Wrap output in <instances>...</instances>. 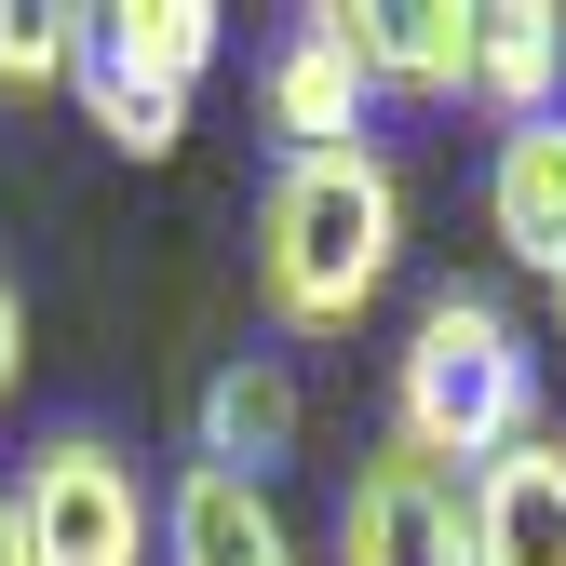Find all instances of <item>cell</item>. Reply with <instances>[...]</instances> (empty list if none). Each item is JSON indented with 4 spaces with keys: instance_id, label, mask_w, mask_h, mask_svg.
I'll use <instances>...</instances> for the list:
<instances>
[{
    "instance_id": "1",
    "label": "cell",
    "mask_w": 566,
    "mask_h": 566,
    "mask_svg": "<svg viewBox=\"0 0 566 566\" xmlns=\"http://www.w3.org/2000/svg\"><path fill=\"white\" fill-rule=\"evenodd\" d=\"M391 256H405V176L378 149H311V163L270 176V202H256V283H270V311L297 337L365 324Z\"/></svg>"
},
{
    "instance_id": "2",
    "label": "cell",
    "mask_w": 566,
    "mask_h": 566,
    "mask_svg": "<svg viewBox=\"0 0 566 566\" xmlns=\"http://www.w3.org/2000/svg\"><path fill=\"white\" fill-rule=\"evenodd\" d=\"M526 432H539V350H526V324L500 297H472V283H446V297L418 311L405 365H391V446L472 485Z\"/></svg>"
},
{
    "instance_id": "3",
    "label": "cell",
    "mask_w": 566,
    "mask_h": 566,
    "mask_svg": "<svg viewBox=\"0 0 566 566\" xmlns=\"http://www.w3.org/2000/svg\"><path fill=\"white\" fill-rule=\"evenodd\" d=\"M149 539H163V500L108 432H54L14 472V553L28 566H149Z\"/></svg>"
},
{
    "instance_id": "4",
    "label": "cell",
    "mask_w": 566,
    "mask_h": 566,
    "mask_svg": "<svg viewBox=\"0 0 566 566\" xmlns=\"http://www.w3.org/2000/svg\"><path fill=\"white\" fill-rule=\"evenodd\" d=\"M337 566H472V485L378 446L337 500Z\"/></svg>"
},
{
    "instance_id": "5",
    "label": "cell",
    "mask_w": 566,
    "mask_h": 566,
    "mask_svg": "<svg viewBox=\"0 0 566 566\" xmlns=\"http://www.w3.org/2000/svg\"><path fill=\"white\" fill-rule=\"evenodd\" d=\"M324 28L350 41L365 95H472V14L459 0H324Z\"/></svg>"
},
{
    "instance_id": "6",
    "label": "cell",
    "mask_w": 566,
    "mask_h": 566,
    "mask_svg": "<svg viewBox=\"0 0 566 566\" xmlns=\"http://www.w3.org/2000/svg\"><path fill=\"white\" fill-rule=\"evenodd\" d=\"M163 566H297V526H283L270 485L243 472H176V500H163Z\"/></svg>"
},
{
    "instance_id": "7",
    "label": "cell",
    "mask_w": 566,
    "mask_h": 566,
    "mask_svg": "<svg viewBox=\"0 0 566 566\" xmlns=\"http://www.w3.org/2000/svg\"><path fill=\"white\" fill-rule=\"evenodd\" d=\"M270 135H283V163H311V149H365V67H350V41L324 14H297V41L270 54Z\"/></svg>"
},
{
    "instance_id": "8",
    "label": "cell",
    "mask_w": 566,
    "mask_h": 566,
    "mask_svg": "<svg viewBox=\"0 0 566 566\" xmlns=\"http://www.w3.org/2000/svg\"><path fill=\"white\" fill-rule=\"evenodd\" d=\"M472 566H566V446L553 432L472 472Z\"/></svg>"
},
{
    "instance_id": "9",
    "label": "cell",
    "mask_w": 566,
    "mask_h": 566,
    "mask_svg": "<svg viewBox=\"0 0 566 566\" xmlns=\"http://www.w3.org/2000/svg\"><path fill=\"white\" fill-rule=\"evenodd\" d=\"M283 459H297V365H283V350H230V365L202 378V472L270 485Z\"/></svg>"
},
{
    "instance_id": "10",
    "label": "cell",
    "mask_w": 566,
    "mask_h": 566,
    "mask_svg": "<svg viewBox=\"0 0 566 566\" xmlns=\"http://www.w3.org/2000/svg\"><path fill=\"white\" fill-rule=\"evenodd\" d=\"M472 95L500 108V135L553 122V95H566V14L553 0H485L472 14Z\"/></svg>"
},
{
    "instance_id": "11",
    "label": "cell",
    "mask_w": 566,
    "mask_h": 566,
    "mask_svg": "<svg viewBox=\"0 0 566 566\" xmlns=\"http://www.w3.org/2000/svg\"><path fill=\"white\" fill-rule=\"evenodd\" d=\"M485 217H500V243H513L539 283L566 270V108L500 135V163H485Z\"/></svg>"
},
{
    "instance_id": "12",
    "label": "cell",
    "mask_w": 566,
    "mask_h": 566,
    "mask_svg": "<svg viewBox=\"0 0 566 566\" xmlns=\"http://www.w3.org/2000/svg\"><path fill=\"white\" fill-rule=\"evenodd\" d=\"M217 0H108V14H82V41L95 54H122L135 82H163V95H189L202 67H217Z\"/></svg>"
},
{
    "instance_id": "13",
    "label": "cell",
    "mask_w": 566,
    "mask_h": 566,
    "mask_svg": "<svg viewBox=\"0 0 566 566\" xmlns=\"http://www.w3.org/2000/svg\"><path fill=\"white\" fill-rule=\"evenodd\" d=\"M82 108H95V135H108L122 163H163L176 135H189V95L135 82V67H122V54H95V41H82Z\"/></svg>"
},
{
    "instance_id": "14",
    "label": "cell",
    "mask_w": 566,
    "mask_h": 566,
    "mask_svg": "<svg viewBox=\"0 0 566 566\" xmlns=\"http://www.w3.org/2000/svg\"><path fill=\"white\" fill-rule=\"evenodd\" d=\"M54 82H82V14L0 0V95H54Z\"/></svg>"
},
{
    "instance_id": "15",
    "label": "cell",
    "mask_w": 566,
    "mask_h": 566,
    "mask_svg": "<svg viewBox=\"0 0 566 566\" xmlns=\"http://www.w3.org/2000/svg\"><path fill=\"white\" fill-rule=\"evenodd\" d=\"M28 378V297H14V270H0V391Z\"/></svg>"
},
{
    "instance_id": "16",
    "label": "cell",
    "mask_w": 566,
    "mask_h": 566,
    "mask_svg": "<svg viewBox=\"0 0 566 566\" xmlns=\"http://www.w3.org/2000/svg\"><path fill=\"white\" fill-rule=\"evenodd\" d=\"M0 566H28V553H14V485H0Z\"/></svg>"
},
{
    "instance_id": "17",
    "label": "cell",
    "mask_w": 566,
    "mask_h": 566,
    "mask_svg": "<svg viewBox=\"0 0 566 566\" xmlns=\"http://www.w3.org/2000/svg\"><path fill=\"white\" fill-rule=\"evenodd\" d=\"M553 311H566V270H553Z\"/></svg>"
},
{
    "instance_id": "18",
    "label": "cell",
    "mask_w": 566,
    "mask_h": 566,
    "mask_svg": "<svg viewBox=\"0 0 566 566\" xmlns=\"http://www.w3.org/2000/svg\"><path fill=\"white\" fill-rule=\"evenodd\" d=\"M553 446H566V432H553Z\"/></svg>"
}]
</instances>
